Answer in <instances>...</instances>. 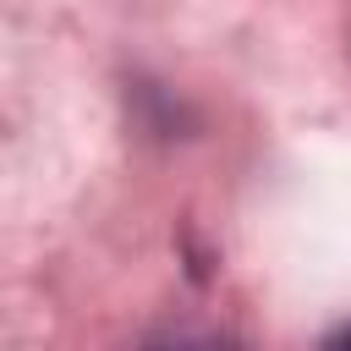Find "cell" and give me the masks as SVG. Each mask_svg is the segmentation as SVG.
<instances>
[{
	"label": "cell",
	"instance_id": "6da1fadb",
	"mask_svg": "<svg viewBox=\"0 0 351 351\" xmlns=\"http://www.w3.org/2000/svg\"><path fill=\"white\" fill-rule=\"evenodd\" d=\"M143 351H241V346L208 324H165L159 335H148Z\"/></svg>",
	"mask_w": 351,
	"mask_h": 351
},
{
	"label": "cell",
	"instance_id": "7a4b0ae2",
	"mask_svg": "<svg viewBox=\"0 0 351 351\" xmlns=\"http://www.w3.org/2000/svg\"><path fill=\"white\" fill-rule=\"evenodd\" d=\"M318 351H351V318H346V324H340V329H329V335H324V346H318Z\"/></svg>",
	"mask_w": 351,
	"mask_h": 351
}]
</instances>
